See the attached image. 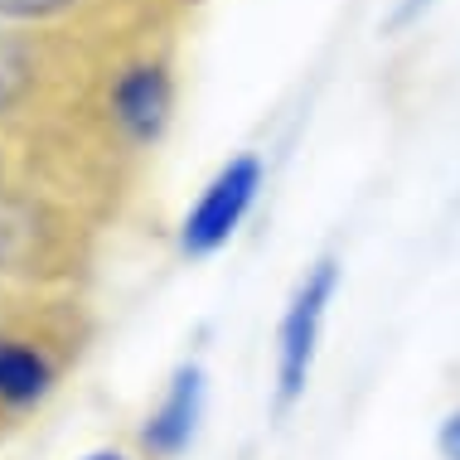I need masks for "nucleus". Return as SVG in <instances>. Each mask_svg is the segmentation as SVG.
Returning a JSON list of instances; mask_svg holds the SVG:
<instances>
[{"instance_id": "1", "label": "nucleus", "mask_w": 460, "mask_h": 460, "mask_svg": "<svg viewBox=\"0 0 460 460\" xmlns=\"http://www.w3.org/2000/svg\"><path fill=\"white\" fill-rule=\"evenodd\" d=\"M340 281H344V271L334 257H320L296 281L291 301L281 310V325H277V407H291L305 397L310 373H315V358H320V340H325L330 305L340 296Z\"/></svg>"}, {"instance_id": "2", "label": "nucleus", "mask_w": 460, "mask_h": 460, "mask_svg": "<svg viewBox=\"0 0 460 460\" xmlns=\"http://www.w3.org/2000/svg\"><path fill=\"white\" fill-rule=\"evenodd\" d=\"M257 190H262V160L257 155H238L208 180V190L199 194V204L184 214V228H180V247L190 257H208L218 252L233 233L243 228V218L252 214L257 204Z\"/></svg>"}, {"instance_id": "3", "label": "nucleus", "mask_w": 460, "mask_h": 460, "mask_svg": "<svg viewBox=\"0 0 460 460\" xmlns=\"http://www.w3.org/2000/svg\"><path fill=\"white\" fill-rule=\"evenodd\" d=\"M199 417H204V373L199 368H180L170 378V393L160 397V407L146 421L141 441L151 446L155 456H180L184 446L194 441Z\"/></svg>"}, {"instance_id": "4", "label": "nucleus", "mask_w": 460, "mask_h": 460, "mask_svg": "<svg viewBox=\"0 0 460 460\" xmlns=\"http://www.w3.org/2000/svg\"><path fill=\"white\" fill-rule=\"evenodd\" d=\"M111 102H117V117L121 127L131 136H155L165 127V111H170V83L160 68H131L127 78L117 83V93H111Z\"/></svg>"}, {"instance_id": "5", "label": "nucleus", "mask_w": 460, "mask_h": 460, "mask_svg": "<svg viewBox=\"0 0 460 460\" xmlns=\"http://www.w3.org/2000/svg\"><path fill=\"white\" fill-rule=\"evenodd\" d=\"M49 388V364L34 349L20 344H0V397L10 402H34Z\"/></svg>"}, {"instance_id": "6", "label": "nucleus", "mask_w": 460, "mask_h": 460, "mask_svg": "<svg viewBox=\"0 0 460 460\" xmlns=\"http://www.w3.org/2000/svg\"><path fill=\"white\" fill-rule=\"evenodd\" d=\"M20 78H24V58H20V49L10 44V40H0V107H5L10 97H15Z\"/></svg>"}, {"instance_id": "7", "label": "nucleus", "mask_w": 460, "mask_h": 460, "mask_svg": "<svg viewBox=\"0 0 460 460\" xmlns=\"http://www.w3.org/2000/svg\"><path fill=\"white\" fill-rule=\"evenodd\" d=\"M437 451H441L446 460H460V407L441 421V431H437Z\"/></svg>"}, {"instance_id": "8", "label": "nucleus", "mask_w": 460, "mask_h": 460, "mask_svg": "<svg viewBox=\"0 0 460 460\" xmlns=\"http://www.w3.org/2000/svg\"><path fill=\"white\" fill-rule=\"evenodd\" d=\"M68 0H0V15H49V10H64Z\"/></svg>"}, {"instance_id": "9", "label": "nucleus", "mask_w": 460, "mask_h": 460, "mask_svg": "<svg viewBox=\"0 0 460 460\" xmlns=\"http://www.w3.org/2000/svg\"><path fill=\"white\" fill-rule=\"evenodd\" d=\"M421 5H427V0H402V10H397V24H402V20H412Z\"/></svg>"}, {"instance_id": "10", "label": "nucleus", "mask_w": 460, "mask_h": 460, "mask_svg": "<svg viewBox=\"0 0 460 460\" xmlns=\"http://www.w3.org/2000/svg\"><path fill=\"white\" fill-rule=\"evenodd\" d=\"M88 460H121V456H111V451H102V456H88Z\"/></svg>"}]
</instances>
